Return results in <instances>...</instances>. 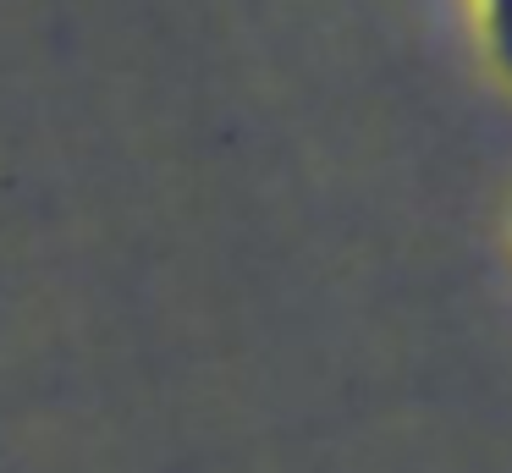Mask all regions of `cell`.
Here are the masks:
<instances>
[{
	"mask_svg": "<svg viewBox=\"0 0 512 473\" xmlns=\"http://www.w3.org/2000/svg\"><path fill=\"white\" fill-rule=\"evenodd\" d=\"M485 28H490V50H496V61L512 72V0H485Z\"/></svg>",
	"mask_w": 512,
	"mask_h": 473,
	"instance_id": "cell-1",
	"label": "cell"
}]
</instances>
